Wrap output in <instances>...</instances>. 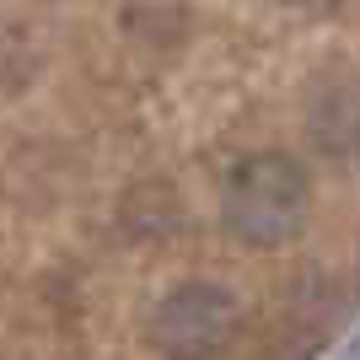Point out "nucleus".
<instances>
[{
	"mask_svg": "<svg viewBox=\"0 0 360 360\" xmlns=\"http://www.w3.org/2000/svg\"><path fill=\"white\" fill-rule=\"evenodd\" d=\"M307 215L312 183L307 167L285 150H253L221 183V221L242 248H285L307 231Z\"/></svg>",
	"mask_w": 360,
	"mask_h": 360,
	"instance_id": "1",
	"label": "nucleus"
},
{
	"mask_svg": "<svg viewBox=\"0 0 360 360\" xmlns=\"http://www.w3.org/2000/svg\"><path fill=\"white\" fill-rule=\"evenodd\" d=\"M237 333V296L215 280L172 285L150 312V345L162 360H221Z\"/></svg>",
	"mask_w": 360,
	"mask_h": 360,
	"instance_id": "2",
	"label": "nucleus"
},
{
	"mask_svg": "<svg viewBox=\"0 0 360 360\" xmlns=\"http://www.w3.org/2000/svg\"><path fill=\"white\" fill-rule=\"evenodd\" d=\"M285 6H307V11H328V6H339V0H285Z\"/></svg>",
	"mask_w": 360,
	"mask_h": 360,
	"instance_id": "3",
	"label": "nucleus"
},
{
	"mask_svg": "<svg viewBox=\"0 0 360 360\" xmlns=\"http://www.w3.org/2000/svg\"><path fill=\"white\" fill-rule=\"evenodd\" d=\"M349 360H360V339H355V349H349Z\"/></svg>",
	"mask_w": 360,
	"mask_h": 360,
	"instance_id": "4",
	"label": "nucleus"
}]
</instances>
